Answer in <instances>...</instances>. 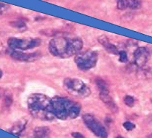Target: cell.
<instances>
[{
    "label": "cell",
    "mask_w": 152,
    "mask_h": 138,
    "mask_svg": "<svg viewBox=\"0 0 152 138\" xmlns=\"http://www.w3.org/2000/svg\"><path fill=\"white\" fill-rule=\"evenodd\" d=\"M128 5L131 9H138L141 7L142 3L140 0H128Z\"/></svg>",
    "instance_id": "cell-17"
},
{
    "label": "cell",
    "mask_w": 152,
    "mask_h": 138,
    "mask_svg": "<svg viewBox=\"0 0 152 138\" xmlns=\"http://www.w3.org/2000/svg\"><path fill=\"white\" fill-rule=\"evenodd\" d=\"M98 41L101 45L103 46V47L106 49L107 52L109 53L112 54H115V55H117V54H119V51L118 49L115 45L112 44L111 42L109 41V39L107 38V36H105L104 35L100 36L98 38Z\"/></svg>",
    "instance_id": "cell-10"
},
{
    "label": "cell",
    "mask_w": 152,
    "mask_h": 138,
    "mask_svg": "<svg viewBox=\"0 0 152 138\" xmlns=\"http://www.w3.org/2000/svg\"><path fill=\"white\" fill-rule=\"evenodd\" d=\"M63 88L69 94L79 98H86L91 93V88L82 81L76 78H65L63 81Z\"/></svg>",
    "instance_id": "cell-3"
},
{
    "label": "cell",
    "mask_w": 152,
    "mask_h": 138,
    "mask_svg": "<svg viewBox=\"0 0 152 138\" xmlns=\"http://www.w3.org/2000/svg\"><path fill=\"white\" fill-rule=\"evenodd\" d=\"M123 126L125 129H126L127 130L130 131L132 129H133L135 128V124H133L132 122H130V121H126L123 124Z\"/></svg>",
    "instance_id": "cell-21"
},
{
    "label": "cell",
    "mask_w": 152,
    "mask_h": 138,
    "mask_svg": "<svg viewBox=\"0 0 152 138\" xmlns=\"http://www.w3.org/2000/svg\"><path fill=\"white\" fill-rule=\"evenodd\" d=\"M83 46L82 39L77 36H57L49 43V51L54 57L67 59L81 52Z\"/></svg>",
    "instance_id": "cell-1"
},
{
    "label": "cell",
    "mask_w": 152,
    "mask_h": 138,
    "mask_svg": "<svg viewBox=\"0 0 152 138\" xmlns=\"http://www.w3.org/2000/svg\"><path fill=\"white\" fill-rule=\"evenodd\" d=\"M119 55H120V61L121 62H127L128 61V55H127L126 52H124V51H121V52H119Z\"/></svg>",
    "instance_id": "cell-20"
},
{
    "label": "cell",
    "mask_w": 152,
    "mask_h": 138,
    "mask_svg": "<svg viewBox=\"0 0 152 138\" xmlns=\"http://www.w3.org/2000/svg\"><path fill=\"white\" fill-rule=\"evenodd\" d=\"M10 25L12 26L13 28L17 29L18 31H20V32H23L27 30V25L22 20H17L14 21V22H10Z\"/></svg>",
    "instance_id": "cell-15"
},
{
    "label": "cell",
    "mask_w": 152,
    "mask_h": 138,
    "mask_svg": "<svg viewBox=\"0 0 152 138\" xmlns=\"http://www.w3.org/2000/svg\"><path fill=\"white\" fill-rule=\"evenodd\" d=\"M80 107L79 106L78 103L72 102V105H71L70 109H69L68 116L69 117L72 118V119H75L80 114Z\"/></svg>",
    "instance_id": "cell-14"
},
{
    "label": "cell",
    "mask_w": 152,
    "mask_h": 138,
    "mask_svg": "<svg viewBox=\"0 0 152 138\" xmlns=\"http://www.w3.org/2000/svg\"><path fill=\"white\" fill-rule=\"evenodd\" d=\"M26 124H27V121L26 120H20L17 121L15 124L12 126L10 129V132L11 134H15V135L18 136L20 132H22V131L25 129V126H26Z\"/></svg>",
    "instance_id": "cell-13"
},
{
    "label": "cell",
    "mask_w": 152,
    "mask_h": 138,
    "mask_svg": "<svg viewBox=\"0 0 152 138\" xmlns=\"http://www.w3.org/2000/svg\"><path fill=\"white\" fill-rule=\"evenodd\" d=\"M148 60V52L145 47H139L134 53L135 65L138 67H143Z\"/></svg>",
    "instance_id": "cell-9"
},
{
    "label": "cell",
    "mask_w": 152,
    "mask_h": 138,
    "mask_svg": "<svg viewBox=\"0 0 152 138\" xmlns=\"http://www.w3.org/2000/svg\"><path fill=\"white\" fill-rule=\"evenodd\" d=\"M52 102L56 117L65 119L68 116L69 109L73 101H71L66 98L54 97L52 98Z\"/></svg>",
    "instance_id": "cell-6"
},
{
    "label": "cell",
    "mask_w": 152,
    "mask_h": 138,
    "mask_svg": "<svg viewBox=\"0 0 152 138\" xmlns=\"http://www.w3.org/2000/svg\"><path fill=\"white\" fill-rule=\"evenodd\" d=\"M124 101H125V104L129 107H133L134 106L135 103V99L133 96H126L124 98Z\"/></svg>",
    "instance_id": "cell-19"
},
{
    "label": "cell",
    "mask_w": 152,
    "mask_h": 138,
    "mask_svg": "<svg viewBox=\"0 0 152 138\" xmlns=\"http://www.w3.org/2000/svg\"><path fill=\"white\" fill-rule=\"evenodd\" d=\"M72 136L74 138H85L84 137V136L80 132H72Z\"/></svg>",
    "instance_id": "cell-24"
},
{
    "label": "cell",
    "mask_w": 152,
    "mask_h": 138,
    "mask_svg": "<svg viewBox=\"0 0 152 138\" xmlns=\"http://www.w3.org/2000/svg\"><path fill=\"white\" fill-rule=\"evenodd\" d=\"M96 85L98 86L99 90V93H109L108 86L103 80H102V79L97 80Z\"/></svg>",
    "instance_id": "cell-16"
},
{
    "label": "cell",
    "mask_w": 152,
    "mask_h": 138,
    "mask_svg": "<svg viewBox=\"0 0 152 138\" xmlns=\"http://www.w3.org/2000/svg\"><path fill=\"white\" fill-rule=\"evenodd\" d=\"M2 77V70H1V78Z\"/></svg>",
    "instance_id": "cell-25"
},
{
    "label": "cell",
    "mask_w": 152,
    "mask_h": 138,
    "mask_svg": "<svg viewBox=\"0 0 152 138\" xmlns=\"http://www.w3.org/2000/svg\"><path fill=\"white\" fill-rule=\"evenodd\" d=\"M99 96L101 100L104 103V104L107 106L112 112L115 113L118 111V107L115 103L114 102L113 99L111 96H110L109 93H99Z\"/></svg>",
    "instance_id": "cell-11"
},
{
    "label": "cell",
    "mask_w": 152,
    "mask_h": 138,
    "mask_svg": "<svg viewBox=\"0 0 152 138\" xmlns=\"http://www.w3.org/2000/svg\"><path fill=\"white\" fill-rule=\"evenodd\" d=\"M75 63L79 70L87 71L94 68L98 61V54L91 50L78 53L75 57Z\"/></svg>",
    "instance_id": "cell-4"
},
{
    "label": "cell",
    "mask_w": 152,
    "mask_h": 138,
    "mask_svg": "<svg viewBox=\"0 0 152 138\" xmlns=\"http://www.w3.org/2000/svg\"><path fill=\"white\" fill-rule=\"evenodd\" d=\"M116 1L117 9L123 10V9L128 8V0H116Z\"/></svg>",
    "instance_id": "cell-18"
},
{
    "label": "cell",
    "mask_w": 152,
    "mask_h": 138,
    "mask_svg": "<svg viewBox=\"0 0 152 138\" xmlns=\"http://www.w3.org/2000/svg\"><path fill=\"white\" fill-rule=\"evenodd\" d=\"M5 103L7 106H10L12 103V97L10 94L5 96Z\"/></svg>",
    "instance_id": "cell-22"
},
{
    "label": "cell",
    "mask_w": 152,
    "mask_h": 138,
    "mask_svg": "<svg viewBox=\"0 0 152 138\" xmlns=\"http://www.w3.org/2000/svg\"><path fill=\"white\" fill-rule=\"evenodd\" d=\"M28 108L31 114L37 119L51 121L56 116L52 99L41 93H33L28 97Z\"/></svg>",
    "instance_id": "cell-2"
},
{
    "label": "cell",
    "mask_w": 152,
    "mask_h": 138,
    "mask_svg": "<svg viewBox=\"0 0 152 138\" xmlns=\"http://www.w3.org/2000/svg\"><path fill=\"white\" fill-rule=\"evenodd\" d=\"M8 8H9V5L8 4L1 2V14H2V12H5L6 9H8Z\"/></svg>",
    "instance_id": "cell-23"
},
{
    "label": "cell",
    "mask_w": 152,
    "mask_h": 138,
    "mask_svg": "<svg viewBox=\"0 0 152 138\" xmlns=\"http://www.w3.org/2000/svg\"><path fill=\"white\" fill-rule=\"evenodd\" d=\"M50 129L47 126H39L34 130V138H49Z\"/></svg>",
    "instance_id": "cell-12"
},
{
    "label": "cell",
    "mask_w": 152,
    "mask_h": 138,
    "mask_svg": "<svg viewBox=\"0 0 152 138\" xmlns=\"http://www.w3.org/2000/svg\"><path fill=\"white\" fill-rule=\"evenodd\" d=\"M41 43L39 38H9L7 44L10 48L15 50H28L40 46Z\"/></svg>",
    "instance_id": "cell-5"
},
{
    "label": "cell",
    "mask_w": 152,
    "mask_h": 138,
    "mask_svg": "<svg viewBox=\"0 0 152 138\" xmlns=\"http://www.w3.org/2000/svg\"><path fill=\"white\" fill-rule=\"evenodd\" d=\"M83 121L86 125L88 126L89 129L102 138H106L107 137V132L105 128L102 125L99 121L97 120L93 115L86 114L83 115Z\"/></svg>",
    "instance_id": "cell-7"
},
{
    "label": "cell",
    "mask_w": 152,
    "mask_h": 138,
    "mask_svg": "<svg viewBox=\"0 0 152 138\" xmlns=\"http://www.w3.org/2000/svg\"><path fill=\"white\" fill-rule=\"evenodd\" d=\"M9 54L11 57L15 60L20 61V62H31L39 60L41 57V54L39 52H34V53H23L19 51L12 49L10 48L9 51Z\"/></svg>",
    "instance_id": "cell-8"
}]
</instances>
